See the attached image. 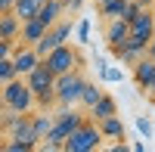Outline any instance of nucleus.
<instances>
[{"mask_svg": "<svg viewBox=\"0 0 155 152\" xmlns=\"http://www.w3.org/2000/svg\"><path fill=\"white\" fill-rule=\"evenodd\" d=\"M19 41H6V37H0V59H9L12 56V50H16Z\"/></svg>", "mask_w": 155, "mask_h": 152, "instance_id": "26", "label": "nucleus"}, {"mask_svg": "<svg viewBox=\"0 0 155 152\" xmlns=\"http://www.w3.org/2000/svg\"><path fill=\"white\" fill-rule=\"evenodd\" d=\"M127 25H130V34L143 37V41H152V34H155V12H149L146 6H137L134 16L127 19Z\"/></svg>", "mask_w": 155, "mask_h": 152, "instance_id": "9", "label": "nucleus"}, {"mask_svg": "<svg viewBox=\"0 0 155 152\" xmlns=\"http://www.w3.org/2000/svg\"><path fill=\"white\" fill-rule=\"evenodd\" d=\"M99 78L106 81V84H118V81H124V71L118 65H106V68L99 71Z\"/></svg>", "mask_w": 155, "mask_h": 152, "instance_id": "22", "label": "nucleus"}, {"mask_svg": "<svg viewBox=\"0 0 155 152\" xmlns=\"http://www.w3.org/2000/svg\"><path fill=\"white\" fill-rule=\"evenodd\" d=\"M127 34H130L127 19H109V25H106V44H109V50L112 47H124Z\"/></svg>", "mask_w": 155, "mask_h": 152, "instance_id": "11", "label": "nucleus"}, {"mask_svg": "<svg viewBox=\"0 0 155 152\" xmlns=\"http://www.w3.org/2000/svg\"><path fill=\"white\" fill-rule=\"evenodd\" d=\"M96 127L102 134V140H124V124H121L118 115H109V118L96 121Z\"/></svg>", "mask_w": 155, "mask_h": 152, "instance_id": "16", "label": "nucleus"}, {"mask_svg": "<svg viewBox=\"0 0 155 152\" xmlns=\"http://www.w3.org/2000/svg\"><path fill=\"white\" fill-rule=\"evenodd\" d=\"M130 149H134V152H146V143H143V140H137V143H134Z\"/></svg>", "mask_w": 155, "mask_h": 152, "instance_id": "28", "label": "nucleus"}, {"mask_svg": "<svg viewBox=\"0 0 155 152\" xmlns=\"http://www.w3.org/2000/svg\"><path fill=\"white\" fill-rule=\"evenodd\" d=\"M47 62V68L53 74H62V71H71V68H81V53L68 44H59L56 50H50L47 56H41Z\"/></svg>", "mask_w": 155, "mask_h": 152, "instance_id": "6", "label": "nucleus"}, {"mask_svg": "<svg viewBox=\"0 0 155 152\" xmlns=\"http://www.w3.org/2000/svg\"><path fill=\"white\" fill-rule=\"evenodd\" d=\"M74 37H78V44H90V19H81V22H78Z\"/></svg>", "mask_w": 155, "mask_h": 152, "instance_id": "24", "label": "nucleus"}, {"mask_svg": "<svg viewBox=\"0 0 155 152\" xmlns=\"http://www.w3.org/2000/svg\"><path fill=\"white\" fill-rule=\"evenodd\" d=\"M6 109V103H3V90H0V112H3Z\"/></svg>", "mask_w": 155, "mask_h": 152, "instance_id": "31", "label": "nucleus"}, {"mask_svg": "<svg viewBox=\"0 0 155 152\" xmlns=\"http://www.w3.org/2000/svg\"><path fill=\"white\" fill-rule=\"evenodd\" d=\"M84 74L71 68V71H62L56 74V81H53V93H56V103L59 106H78V96H81V87H84Z\"/></svg>", "mask_w": 155, "mask_h": 152, "instance_id": "4", "label": "nucleus"}, {"mask_svg": "<svg viewBox=\"0 0 155 152\" xmlns=\"http://www.w3.org/2000/svg\"><path fill=\"white\" fill-rule=\"evenodd\" d=\"M99 96H102V87H96L93 81H84V87H81V96H78V106L90 109V106H93Z\"/></svg>", "mask_w": 155, "mask_h": 152, "instance_id": "19", "label": "nucleus"}, {"mask_svg": "<svg viewBox=\"0 0 155 152\" xmlns=\"http://www.w3.org/2000/svg\"><path fill=\"white\" fill-rule=\"evenodd\" d=\"M137 131H140V137H143V140H152V121H149V118L140 115V118H137Z\"/></svg>", "mask_w": 155, "mask_h": 152, "instance_id": "25", "label": "nucleus"}, {"mask_svg": "<svg viewBox=\"0 0 155 152\" xmlns=\"http://www.w3.org/2000/svg\"><path fill=\"white\" fill-rule=\"evenodd\" d=\"M50 127H53V115H50L47 109L37 112V115H31V131H34V137H37V143L50 134Z\"/></svg>", "mask_w": 155, "mask_h": 152, "instance_id": "18", "label": "nucleus"}, {"mask_svg": "<svg viewBox=\"0 0 155 152\" xmlns=\"http://www.w3.org/2000/svg\"><path fill=\"white\" fill-rule=\"evenodd\" d=\"M0 12H6V9H3V3H0Z\"/></svg>", "mask_w": 155, "mask_h": 152, "instance_id": "33", "label": "nucleus"}, {"mask_svg": "<svg viewBox=\"0 0 155 152\" xmlns=\"http://www.w3.org/2000/svg\"><path fill=\"white\" fill-rule=\"evenodd\" d=\"M0 140H3V118H0Z\"/></svg>", "mask_w": 155, "mask_h": 152, "instance_id": "32", "label": "nucleus"}, {"mask_svg": "<svg viewBox=\"0 0 155 152\" xmlns=\"http://www.w3.org/2000/svg\"><path fill=\"white\" fill-rule=\"evenodd\" d=\"M134 9L137 6H130L127 0H102V3H99V12L106 19H130Z\"/></svg>", "mask_w": 155, "mask_h": 152, "instance_id": "14", "label": "nucleus"}, {"mask_svg": "<svg viewBox=\"0 0 155 152\" xmlns=\"http://www.w3.org/2000/svg\"><path fill=\"white\" fill-rule=\"evenodd\" d=\"M130 6H149V0H127Z\"/></svg>", "mask_w": 155, "mask_h": 152, "instance_id": "29", "label": "nucleus"}, {"mask_svg": "<svg viewBox=\"0 0 155 152\" xmlns=\"http://www.w3.org/2000/svg\"><path fill=\"white\" fill-rule=\"evenodd\" d=\"M3 103H6V109H16V112H31L37 103H34V93H31V87L25 84V78H12V81H6L3 87Z\"/></svg>", "mask_w": 155, "mask_h": 152, "instance_id": "5", "label": "nucleus"}, {"mask_svg": "<svg viewBox=\"0 0 155 152\" xmlns=\"http://www.w3.org/2000/svg\"><path fill=\"white\" fill-rule=\"evenodd\" d=\"M44 31H47V25L41 22V19H25L22 22V28H19V44H37V41H41V37H44Z\"/></svg>", "mask_w": 155, "mask_h": 152, "instance_id": "12", "label": "nucleus"}, {"mask_svg": "<svg viewBox=\"0 0 155 152\" xmlns=\"http://www.w3.org/2000/svg\"><path fill=\"white\" fill-rule=\"evenodd\" d=\"M84 118L87 115H81V112H74L71 106H62L56 115H53V127H50V134L44 137V149H50V152H56V149H62V140L74 131V127H81L84 124Z\"/></svg>", "mask_w": 155, "mask_h": 152, "instance_id": "1", "label": "nucleus"}, {"mask_svg": "<svg viewBox=\"0 0 155 152\" xmlns=\"http://www.w3.org/2000/svg\"><path fill=\"white\" fill-rule=\"evenodd\" d=\"M19 28H22V22H19V16L12 9L0 12V37H6V41H19Z\"/></svg>", "mask_w": 155, "mask_h": 152, "instance_id": "17", "label": "nucleus"}, {"mask_svg": "<svg viewBox=\"0 0 155 152\" xmlns=\"http://www.w3.org/2000/svg\"><path fill=\"white\" fill-rule=\"evenodd\" d=\"M152 81H155V59L140 56V59L134 62V84L140 87V90H146Z\"/></svg>", "mask_w": 155, "mask_h": 152, "instance_id": "10", "label": "nucleus"}, {"mask_svg": "<svg viewBox=\"0 0 155 152\" xmlns=\"http://www.w3.org/2000/svg\"><path fill=\"white\" fill-rule=\"evenodd\" d=\"M96 3H102V0H96Z\"/></svg>", "mask_w": 155, "mask_h": 152, "instance_id": "34", "label": "nucleus"}, {"mask_svg": "<svg viewBox=\"0 0 155 152\" xmlns=\"http://www.w3.org/2000/svg\"><path fill=\"white\" fill-rule=\"evenodd\" d=\"M12 68H16V78H25L37 62H41V56H37V50L31 44H16V50H12Z\"/></svg>", "mask_w": 155, "mask_h": 152, "instance_id": "8", "label": "nucleus"}, {"mask_svg": "<svg viewBox=\"0 0 155 152\" xmlns=\"http://www.w3.org/2000/svg\"><path fill=\"white\" fill-rule=\"evenodd\" d=\"M0 149H3V152H31V149H37V143L19 140V137H9L6 143H0Z\"/></svg>", "mask_w": 155, "mask_h": 152, "instance_id": "21", "label": "nucleus"}, {"mask_svg": "<svg viewBox=\"0 0 155 152\" xmlns=\"http://www.w3.org/2000/svg\"><path fill=\"white\" fill-rule=\"evenodd\" d=\"M71 37V22H65V19H59L56 25H50V28L44 31V37L34 44V50H37V56H47L50 50H56L59 44H65Z\"/></svg>", "mask_w": 155, "mask_h": 152, "instance_id": "7", "label": "nucleus"}, {"mask_svg": "<svg viewBox=\"0 0 155 152\" xmlns=\"http://www.w3.org/2000/svg\"><path fill=\"white\" fill-rule=\"evenodd\" d=\"M53 81H56V74L47 68V62L41 59L37 65L25 74V84L31 87V93H34V103L41 106V109H50L56 103V93H53Z\"/></svg>", "mask_w": 155, "mask_h": 152, "instance_id": "2", "label": "nucleus"}, {"mask_svg": "<svg viewBox=\"0 0 155 152\" xmlns=\"http://www.w3.org/2000/svg\"><path fill=\"white\" fill-rule=\"evenodd\" d=\"M41 3H44V0H41Z\"/></svg>", "mask_w": 155, "mask_h": 152, "instance_id": "35", "label": "nucleus"}, {"mask_svg": "<svg viewBox=\"0 0 155 152\" xmlns=\"http://www.w3.org/2000/svg\"><path fill=\"white\" fill-rule=\"evenodd\" d=\"M99 143H102V134L96 127V121L84 118L81 127H74L62 140V152H93V149H99Z\"/></svg>", "mask_w": 155, "mask_h": 152, "instance_id": "3", "label": "nucleus"}, {"mask_svg": "<svg viewBox=\"0 0 155 152\" xmlns=\"http://www.w3.org/2000/svg\"><path fill=\"white\" fill-rule=\"evenodd\" d=\"M37 6H41V0H16V3H12V12L19 16V22H25V19H31L37 12Z\"/></svg>", "mask_w": 155, "mask_h": 152, "instance_id": "20", "label": "nucleus"}, {"mask_svg": "<svg viewBox=\"0 0 155 152\" xmlns=\"http://www.w3.org/2000/svg\"><path fill=\"white\" fill-rule=\"evenodd\" d=\"M62 12H65V6H62V0H44L41 6H37V12H34V19H41L47 28L50 25H56L59 19H62Z\"/></svg>", "mask_w": 155, "mask_h": 152, "instance_id": "13", "label": "nucleus"}, {"mask_svg": "<svg viewBox=\"0 0 155 152\" xmlns=\"http://www.w3.org/2000/svg\"><path fill=\"white\" fill-rule=\"evenodd\" d=\"M16 78V68H12V59H0V87H3L6 81Z\"/></svg>", "mask_w": 155, "mask_h": 152, "instance_id": "23", "label": "nucleus"}, {"mask_svg": "<svg viewBox=\"0 0 155 152\" xmlns=\"http://www.w3.org/2000/svg\"><path fill=\"white\" fill-rule=\"evenodd\" d=\"M146 56H149V59H155V34H152V41L146 44Z\"/></svg>", "mask_w": 155, "mask_h": 152, "instance_id": "27", "label": "nucleus"}, {"mask_svg": "<svg viewBox=\"0 0 155 152\" xmlns=\"http://www.w3.org/2000/svg\"><path fill=\"white\" fill-rule=\"evenodd\" d=\"M87 112H90V121H102V118H109V115H118V103H115L109 93H102Z\"/></svg>", "mask_w": 155, "mask_h": 152, "instance_id": "15", "label": "nucleus"}, {"mask_svg": "<svg viewBox=\"0 0 155 152\" xmlns=\"http://www.w3.org/2000/svg\"><path fill=\"white\" fill-rule=\"evenodd\" d=\"M0 3H3V9H12V3H16V0H0Z\"/></svg>", "mask_w": 155, "mask_h": 152, "instance_id": "30", "label": "nucleus"}]
</instances>
